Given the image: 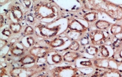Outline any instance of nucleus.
<instances>
[{"instance_id":"obj_1","label":"nucleus","mask_w":122,"mask_h":77,"mask_svg":"<svg viewBox=\"0 0 122 77\" xmlns=\"http://www.w3.org/2000/svg\"><path fill=\"white\" fill-rule=\"evenodd\" d=\"M33 14L38 21L54 19L60 17V10L54 1H40L35 2L32 7Z\"/></svg>"},{"instance_id":"obj_2","label":"nucleus","mask_w":122,"mask_h":77,"mask_svg":"<svg viewBox=\"0 0 122 77\" xmlns=\"http://www.w3.org/2000/svg\"><path fill=\"white\" fill-rule=\"evenodd\" d=\"M48 68L46 64H34L31 67H14L10 69L9 74L11 77H33L40 74Z\"/></svg>"},{"instance_id":"obj_3","label":"nucleus","mask_w":122,"mask_h":77,"mask_svg":"<svg viewBox=\"0 0 122 77\" xmlns=\"http://www.w3.org/2000/svg\"><path fill=\"white\" fill-rule=\"evenodd\" d=\"M97 12H103L116 21L122 20V7L109 1H97Z\"/></svg>"},{"instance_id":"obj_4","label":"nucleus","mask_w":122,"mask_h":77,"mask_svg":"<svg viewBox=\"0 0 122 77\" xmlns=\"http://www.w3.org/2000/svg\"><path fill=\"white\" fill-rule=\"evenodd\" d=\"M50 77H79L80 72L71 65L55 67L49 71Z\"/></svg>"},{"instance_id":"obj_5","label":"nucleus","mask_w":122,"mask_h":77,"mask_svg":"<svg viewBox=\"0 0 122 77\" xmlns=\"http://www.w3.org/2000/svg\"><path fill=\"white\" fill-rule=\"evenodd\" d=\"M87 36L89 37L90 44L96 47H100L103 45H105L109 40V32L97 29L90 31Z\"/></svg>"},{"instance_id":"obj_6","label":"nucleus","mask_w":122,"mask_h":77,"mask_svg":"<svg viewBox=\"0 0 122 77\" xmlns=\"http://www.w3.org/2000/svg\"><path fill=\"white\" fill-rule=\"evenodd\" d=\"M35 28L38 29L40 34L41 37L47 39L54 38L57 36L61 29L60 26L57 25L53 27H49L42 24L38 23L35 26Z\"/></svg>"},{"instance_id":"obj_7","label":"nucleus","mask_w":122,"mask_h":77,"mask_svg":"<svg viewBox=\"0 0 122 77\" xmlns=\"http://www.w3.org/2000/svg\"><path fill=\"white\" fill-rule=\"evenodd\" d=\"M52 51H53V49L48 46L39 45L34 46L30 48L28 53L39 59L46 57Z\"/></svg>"},{"instance_id":"obj_8","label":"nucleus","mask_w":122,"mask_h":77,"mask_svg":"<svg viewBox=\"0 0 122 77\" xmlns=\"http://www.w3.org/2000/svg\"><path fill=\"white\" fill-rule=\"evenodd\" d=\"M67 29L72 32L84 34L88 31V28L83 25L80 21L76 19H73L68 22Z\"/></svg>"},{"instance_id":"obj_9","label":"nucleus","mask_w":122,"mask_h":77,"mask_svg":"<svg viewBox=\"0 0 122 77\" xmlns=\"http://www.w3.org/2000/svg\"><path fill=\"white\" fill-rule=\"evenodd\" d=\"M93 64V67L97 69H106L112 68L110 63H111V58H104V57H95L94 59H92Z\"/></svg>"},{"instance_id":"obj_10","label":"nucleus","mask_w":122,"mask_h":77,"mask_svg":"<svg viewBox=\"0 0 122 77\" xmlns=\"http://www.w3.org/2000/svg\"><path fill=\"white\" fill-rule=\"evenodd\" d=\"M8 10L12 18L17 22H20L25 18L24 14L19 5L11 4L8 8Z\"/></svg>"},{"instance_id":"obj_11","label":"nucleus","mask_w":122,"mask_h":77,"mask_svg":"<svg viewBox=\"0 0 122 77\" xmlns=\"http://www.w3.org/2000/svg\"><path fill=\"white\" fill-rule=\"evenodd\" d=\"M63 61L65 63H73L79 58H83V55L81 53L78 52L72 51H68L64 53L63 55Z\"/></svg>"},{"instance_id":"obj_12","label":"nucleus","mask_w":122,"mask_h":77,"mask_svg":"<svg viewBox=\"0 0 122 77\" xmlns=\"http://www.w3.org/2000/svg\"><path fill=\"white\" fill-rule=\"evenodd\" d=\"M98 69L100 77H122V73L114 68L106 69Z\"/></svg>"},{"instance_id":"obj_13","label":"nucleus","mask_w":122,"mask_h":77,"mask_svg":"<svg viewBox=\"0 0 122 77\" xmlns=\"http://www.w3.org/2000/svg\"><path fill=\"white\" fill-rule=\"evenodd\" d=\"M10 52L11 55L15 57H22L25 55V49L24 47L20 48L16 43H12L10 45Z\"/></svg>"},{"instance_id":"obj_14","label":"nucleus","mask_w":122,"mask_h":77,"mask_svg":"<svg viewBox=\"0 0 122 77\" xmlns=\"http://www.w3.org/2000/svg\"><path fill=\"white\" fill-rule=\"evenodd\" d=\"M37 61H38V59L30 54H28L22 57L19 61L21 64L20 66H25V65H31L32 64H34Z\"/></svg>"},{"instance_id":"obj_15","label":"nucleus","mask_w":122,"mask_h":77,"mask_svg":"<svg viewBox=\"0 0 122 77\" xmlns=\"http://www.w3.org/2000/svg\"><path fill=\"white\" fill-rule=\"evenodd\" d=\"M81 18L89 23L96 22L97 21L98 12L95 11H89L84 14L81 17Z\"/></svg>"},{"instance_id":"obj_16","label":"nucleus","mask_w":122,"mask_h":77,"mask_svg":"<svg viewBox=\"0 0 122 77\" xmlns=\"http://www.w3.org/2000/svg\"><path fill=\"white\" fill-rule=\"evenodd\" d=\"M66 43V40L63 38H55L53 39V40L50 41L48 42L47 44H48V47L50 48H57L58 47H62Z\"/></svg>"},{"instance_id":"obj_17","label":"nucleus","mask_w":122,"mask_h":77,"mask_svg":"<svg viewBox=\"0 0 122 77\" xmlns=\"http://www.w3.org/2000/svg\"><path fill=\"white\" fill-rule=\"evenodd\" d=\"M112 25V24L111 22L103 20V19L97 20L94 24V25H95L96 29L102 31H106V29H109V28L111 27Z\"/></svg>"},{"instance_id":"obj_18","label":"nucleus","mask_w":122,"mask_h":77,"mask_svg":"<svg viewBox=\"0 0 122 77\" xmlns=\"http://www.w3.org/2000/svg\"><path fill=\"white\" fill-rule=\"evenodd\" d=\"M85 52L90 55L94 56V57H97L99 55V53H100V49L98 48V47L93 45L92 44H90L87 47L84 48Z\"/></svg>"},{"instance_id":"obj_19","label":"nucleus","mask_w":122,"mask_h":77,"mask_svg":"<svg viewBox=\"0 0 122 77\" xmlns=\"http://www.w3.org/2000/svg\"><path fill=\"white\" fill-rule=\"evenodd\" d=\"M9 28L12 34H17L22 31V26L20 22L11 21L9 24Z\"/></svg>"},{"instance_id":"obj_20","label":"nucleus","mask_w":122,"mask_h":77,"mask_svg":"<svg viewBox=\"0 0 122 77\" xmlns=\"http://www.w3.org/2000/svg\"><path fill=\"white\" fill-rule=\"evenodd\" d=\"M110 33L112 36H116L122 33V25L113 24L110 27Z\"/></svg>"},{"instance_id":"obj_21","label":"nucleus","mask_w":122,"mask_h":77,"mask_svg":"<svg viewBox=\"0 0 122 77\" xmlns=\"http://www.w3.org/2000/svg\"><path fill=\"white\" fill-rule=\"evenodd\" d=\"M22 35L24 37H29V36H33L36 34V30L31 25H27L25 28L24 30L22 32Z\"/></svg>"},{"instance_id":"obj_22","label":"nucleus","mask_w":122,"mask_h":77,"mask_svg":"<svg viewBox=\"0 0 122 77\" xmlns=\"http://www.w3.org/2000/svg\"><path fill=\"white\" fill-rule=\"evenodd\" d=\"M81 48V46L79 41H71V44H70V45L68 47L70 50L75 52H78V51L80 50Z\"/></svg>"},{"instance_id":"obj_23","label":"nucleus","mask_w":122,"mask_h":77,"mask_svg":"<svg viewBox=\"0 0 122 77\" xmlns=\"http://www.w3.org/2000/svg\"><path fill=\"white\" fill-rule=\"evenodd\" d=\"M51 61L55 64H60V63H63L64 61L63 56L61 54H58V53L52 54L51 56Z\"/></svg>"},{"instance_id":"obj_24","label":"nucleus","mask_w":122,"mask_h":77,"mask_svg":"<svg viewBox=\"0 0 122 77\" xmlns=\"http://www.w3.org/2000/svg\"><path fill=\"white\" fill-rule=\"evenodd\" d=\"M25 19L27 21V22H28V23H30L31 24V25H34L36 24L37 25V19L35 18L34 16L33 15V14H27L25 15Z\"/></svg>"},{"instance_id":"obj_25","label":"nucleus","mask_w":122,"mask_h":77,"mask_svg":"<svg viewBox=\"0 0 122 77\" xmlns=\"http://www.w3.org/2000/svg\"><path fill=\"white\" fill-rule=\"evenodd\" d=\"M79 43L80 44L81 46V47H83L84 48L86 47L89 45L91 44L89 37L87 35H83L82 36V37L79 40Z\"/></svg>"},{"instance_id":"obj_26","label":"nucleus","mask_w":122,"mask_h":77,"mask_svg":"<svg viewBox=\"0 0 122 77\" xmlns=\"http://www.w3.org/2000/svg\"><path fill=\"white\" fill-rule=\"evenodd\" d=\"M100 53L102 57L109 58V57H110V53H109V49L107 48L106 46L104 45L100 47Z\"/></svg>"},{"instance_id":"obj_27","label":"nucleus","mask_w":122,"mask_h":77,"mask_svg":"<svg viewBox=\"0 0 122 77\" xmlns=\"http://www.w3.org/2000/svg\"><path fill=\"white\" fill-rule=\"evenodd\" d=\"M27 43L30 47H33L35 45L36 43V38L34 36H29L27 37Z\"/></svg>"},{"instance_id":"obj_28","label":"nucleus","mask_w":122,"mask_h":77,"mask_svg":"<svg viewBox=\"0 0 122 77\" xmlns=\"http://www.w3.org/2000/svg\"><path fill=\"white\" fill-rule=\"evenodd\" d=\"M1 34L2 35H3L4 36H5V37H8V38H10L12 36V33L11 32V31L10 29V28H5L3 30L1 31Z\"/></svg>"},{"instance_id":"obj_29","label":"nucleus","mask_w":122,"mask_h":77,"mask_svg":"<svg viewBox=\"0 0 122 77\" xmlns=\"http://www.w3.org/2000/svg\"><path fill=\"white\" fill-rule=\"evenodd\" d=\"M80 65L86 67H93V62H92V61L91 59L80 62Z\"/></svg>"},{"instance_id":"obj_30","label":"nucleus","mask_w":122,"mask_h":77,"mask_svg":"<svg viewBox=\"0 0 122 77\" xmlns=\"http://www.w3.org/2000/svg\"><path fill=\"white\" fill-rule=\"evenodd\" d=\"M8 43H9V41L8 40H6V39H4L1 38V40H0V49L1 51L2 50L4 47H5L6 46L8 45Z\"/></svg>"},{"instance_id":"obj_31","label":"nucleus","mask_w":122,"mask_h":77,"mask_svg":"<svg viewBox=\"0 0 122 77\" xmlns=\"http://www.w3.org/2000/svg\"><path fill=\"white\" fill-rule=\"evenodd\" d=\"M116 61H117L116 69H117L118 71H119L120 72L122 73V59L120 61H118V60H116Z\"/></svg>"},{"instance_id":"obj_32","label":"nucleus","mask_w":122,"mask_h":77,"mask_svg":"<svg viewBox=\"0 0 122 77\" xmlns=\"http://www.w3.org/2000/svg\"><path fill=\"white\" fill-rule=\"evenodd\" d=\"M0 70H1V72H0V75H1V77H3L4 76H6V75H7V69H5V68L4 67H2L1 66V69H0Z\"/></svg>"},{"instance_id":"obj_33","label":"nucleus","mask_w":122,"mask_h":77,"mask_svg":"<svg viewBox=\"0 0 122 77\" xmlns=\"http://www.w3.org/2000/svg\"><path fill=\"white\" fill-rule=\"evenodd\" d=\"M23 3L24 4L25 6L27 8H29L31 6V1H27V0H24L23 1Z\"/></svg>"},{"instance_id":"obj_34","label":"nucleus","mask_w":122,"mask_h":77,"mask_svg":"<svg viewBox=\"0 0 122 77\" xmlns=\"http://www.w3.org/2000/svg\"><path fill=\"white\" fill-rule=\"evenodd\" d=\"M4 17L2 15V14H1V16H0V25H1V28H2L3 25H4Z\"/></svg>"},{"instance_id":"obj_35","label":"nucleus","mask_w":122,"mask_h":77,"mask_svg":"<svg viewBox=\"0 0 122 77\" xmlns=\"http://www.w3.org/2000/svg\"><path fill=\"white\" fill-rule=\"evenodd\" d=\"M86 77H100V75H99L98 71H96L95 72L93 73V74H90V75H89Z\"/></svg>"},{"instance_id":"obj_36","label":"nucleus","mask_w":122,"mask_h":77,"mask_svg":"<svg viewBox=\"0 0 122 77\" xmlns=\"http://www.w3.org/2000/svg\"><path fill=\"white\" fill-rule=\"evenodd\" d=\"M34 77H50V76L47 74H39V75L34 76Z\"/></svg>"}]
</instances>
